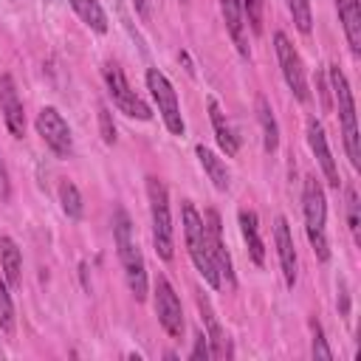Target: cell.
Returning <instances> with one entry per match:
<instances>
[{
  "mask_svg": "<svg viewBox=\"0 0 361 361\" xmlns=\"http://www.w3.org/2000/svg\"><path fill=\"white\" fill-rule=\"evenodd\" d=\"M113 240H116V251H118V259L124 268L127 288L135 296V302H144L147 299V265H144L138 240L133 234L130 214L124 209H116V214H113Z\"/></svg>",
  "mask_w": 361,
  "mask_h": 361,
  "instance_id": "cell-1",
  "label": "cell"
},
{
  "mask_svg": "<svg viewBox=\"0 0 361 361\" xmlns=\"http://www.w3.org/2000/svg\"><path fill=\"white\" fill-rule=\"evenodd\" d=\"M180 220H183V240H186V248H189V257L195 262V268L200 271V276L212 285V288H220V274H217V265L212 259V251H209V240H206V226H203V217L197 214V209L183 200L180 206Z\"/></svg>",
  "mask_w": 361,
  "mask_h": 361,
  "instance_id": "cell-2",
  "label": "cell"
},
{
  "mask_svg": "<svg viewBox=\"0 0 361 361\" xmlns=\"http://www.w3.org/2000/svg\"><path fill=\"white\" fill-rule=\"evenodd\" d=\"M302 212H305V231H307V240L313 245V254L322 262H327L330 259V243L324 234L327 203H324V189L313 175H307L305 186H302Z\"/></svg>",
  "mask_w": 361,
  "mask_h": 361,
  "instance_id": "cell-3",
  "label": "cell"
},
{
  "mask_svg": "<svg viewBox=\"0 0 361 361\" xmlns=\"http://www.w3.org/2000/svg\"><path fill=\"white\" fill-rule=\"evenodd\" d=\"M330 87H333L330 93H333L336 107H338V124H341L347 158H350L353 169H358L361 166V147H358V127H355V99H353L350 82L338 65H330Z\"/></svg>",
  "mask_w": 361,
  "mask_h": 361,
  "instance_id": "cell-4",
  "label": "cell"
},
{
  "mask_svg": "<svg viewBox=\"0 0 361 361\" xmlns=\"http://www.w3.org/2000/svg\"><path fill=\"white\" fill-rule=\"evenodd\" d=\"M147 197H149V217H152V243L161 259H172V214H169V195L158 178H147Z\"/></svg>",
  "mask_w": 361,
  "mask_h": 361,
  "instance_id": "cell-5",
  "label": "cell"
},
{
  "mask_svg": "<svg viewBox=\"0 0 361 361\" xmlns=\"http://www.w3.org/2000/svg\"><path fill=\"white\" fill-rule=\"evenodd\" d=\"M102 73H104V85H107V93H110L113 104H116L124 116H130V118H141V121H149V118H152V110H149L147 102L130 87L124 71H121L116 62H107Z\"/></svg>",
  "mask_w": 361,
  "mask_h": 361,
  "instance_id": "cell-6",
  "label": "cell"
},
{
  "mask_svg": "<svg viewBox=\"0 0 361 361\" xmlns=\"http://www.w3.org/2000/svg\"><path fill=\"white\" fill-rule=\"evenodd\" d=\"M147 87L158 104V113L166 124V130L172 135H183V118H180V104H178V93L172 87V82L158 71V68H149L147 71Z\"/></svg>",
  "mask_w": 361,
  "mask_h": 361,
  "instance_id": "cell-7",
  "label": "cell"
},
{
  "mask_svg": "<svg viewBox=\"0 0 361 361\" xmlns=\"http://www.w3.org/2000/svg\"><path fill=\"white\" fill-rule=\"evenodd\" d=\"M37 133L42 135L45 147L56 155V158H71L73 152V138H71V127L62 118V113L56 107H42L37 113Z\"/></svg>",
  "mask_w": 361,
  "mask_h": 361,
  "instance_id": "cell-8",
  "label": "cell"
},
{
  "mask_svg": "<svg viewBox=\"0 0 361 361\" xmlns=\"http://www.w3.org/2000/svg\"><path fill=\"white\" fill-rule=\"evenodd\" d=\"M274 48H276V59H279V68H282V76H285L288 87L293 90V96L299 102H307L310 93H307V79H305V65H302L299 51L290 45V39L282 31L274 34Z\"/></svg>",
  "mask_w": 361,
  "mask_h": 361,
  "instance_id": "cell-9",
  "label": "cell"
},
{
  "mask_svg": "<svg viewBox=\"0 0 361 361\" xmlns=\"http://www.w3.org/2000/svg\"><path fill=\"white\" fill-rule=\"evenodd\" d=\"M155 316H158V324L166 330V336L172 338L183 336V307L166 276L155 279Z\"/></svg>",
  "mask_w": 361,
  "mask_h": 361,
  "instance_id": "cell-10",
  "label": "cell"
},
{
  "mask_svg": "<svg viewBox=\"0 0 361 361\" xmlns=\"http://www.w3.org/2000/svg\"><path fill=\"white\" fill-rule=\"evenodd\" d=\"M203 226H206V240H209V251H212V259L217 265V274H220V282L226 279L228 285H234V268H231V257L226 251V243H223V226H220V214L214 209L206 212L203 217Z\"/></svg>",
  "mask_w": 361,
  "mask_h": 361,
  "instance_id": "cell-11",
  "label": "cell"
},
{
  "mask_svg": "<svg viewBox=\"0 0 361 361\" xmlns=\"http://www.w3.org/2000/svg\"><path fill=\"white\" fill-rule=\"evenodd\" d=\"M307 144H310V149H313V155H316V161H319V166H322L327 183H330L333 189H338V186H341L338 166H336V158H333V152H330V144H327V135H324V127H322L319 118H307Z\"/></svg>",
  "mask_w": 361,
  "mask_h": 361,
  "instance_id": "cell-12",
  "label": "cell"
},
{
  "mask_svg": "<svg viewBox=\"0 0 361 361\" xmlns=\"http://www.w3.org/2000/svg\"><path fill=\"white\" fill-rule=\"evenodd\" d=\"M0 113H3L8 133L14 138H23L25 135V113H23V102L17 96V85L8 73L0 79Z\"/></svg>",
  "mask_w": 361,
  "mask_h": 361,
  "instance_id": "cell-13",
  "label": "cell"
},
{
  "mask_svg": "<svg viewBox=\"0 0 361 361\" xmlns=\"http://www.w3.org/2000/svg\"><path fill=\"white\" fill-rule=\"evenodd\" d=\"M274 243H276V254H279V268H282V276H285V285L293 288L296 285V245H293V234H290V226L285 217H276L274 223Z\"/></svg>",
  "mask_w": 361,
  "mask_h": 361,
  "instance_id": "cell-14",
  "label": "cell"
},
{
  "mask_svg": "<svg viewBox=\"0 0 361 361\" xmlns=\"http://www.w3.org/2000/svg\"><path fill=\"white\" fill-rule=\"evenodd\" d=\"M195 299H197V307H200V316H203V324H206V338L212 344V358H228L231 355V347H228V338H226V333H223V327H220V322H217L209 299L200 290H197Z\"/></svg>",
  "mask_w": 361,
  "mask_h": 361,
  "instance_id": "cell-15",
  "label": "cell"
},
{
  "mask_svg": "<svg viewBox=\"0 0 361 361\" xmlns=\"http://www.w3.org/2000/svg\"><path fill=\"white\" fill-rule=\"evenodd\" d=\"M336 11H338V23L344 28L347 45L358 56L361 54V6H358V0H336Z\"/></svg>",
  "mask_w": 361,
  "mask_h": 361,
  "instance_id": "cell-16",
  "label": "cell"
},
{
  "mask_svg": "<svg viewBox=\"0 0 361 361\" xmlns=\"http://www.w3.org/2000/svg\"><path fill=\"white\" fill-rule=\"evenodd\" d=\"M220 14L228 28V37L234 39L240 56H248V39H245V17L240 8V0H220Z\"/></svg>",
  "mask_w": 361,
  "mask_h": 361,
  "instance_id": "cell-17",
  "label": "cell"
},
{
  "mask_svg": "<svg viewBox=\"0 0 361 361\" xmlns=\"http://www.w3.org/2000/svg\"><path fill=\"white\" fill-rule=\"evenodd\" d=\"M240 231H243V240L248 245V254L254 259V265H262L265 262V245H262V237H259V220H257V212L251 209H240Z\"/></svg>",
  "mask_w": 361,
  "mask_h": 361,
  "instance_id": "cell-18",
  "label": "cell"
},
{
  "mask_svg": "<svg viewBox=\"0 0 361 361\" xmlns=\"http://www.w3.org/2000/svg\"><path fill=\"white\" fill-rule=\"evenodd\" d=\"M209 118H212V127H214V135H217L220 149H223L226 155H237L240 141H237V135H234V130H231L226 113L220 110V104H217L214 99H209Z\"/></svg>",
  "mask_w": 361,
  "mask_h": 361,
  "instance_id": "cell-19",
  "label": "cell"
},
{
  "mask_svg": "<svg viewBox=\"0 0 361 361\" xmlns=\"http://www.w3.org/2000/svg\"><path fill=\"white\" fill-rule=\"evenodd\" d=\"M0 265H3L6 285L20 288V279H23V254H20V248H17V243L11 237H3L0 240Z\"/></svg>",
  "mask_w": 361,
  "mask_h": 361,
  "instance_id": "cell-20",
  "label": "cell"
},
{
  "mask_svg": "<svg viewBox=\"0 0 361 361\" xmlns=\"http://www.w3.org/2000/svg\"><path fill=\"white\" fill-rule=\"evenodd\" d=\"M195 152H197V161H200L203 172H206V175H209V180L214 183V189L226 192V189H228V183H231V175H228L226 164H223V161H220L209 147H203V144H197V147H195Z\"/></svg>",
  "mask_w": 361,
  "mask_h": 361,
  "instance_id": "cell-21",
  "label": "cell"
},
{
  "mask_svg": "<svg viewBox=\"0 0 361 361\" xmlns=\"http://www.w3.org/2000/svg\"><path fill=\"white\" fill-rule=\"evenodd\" d=\"M257 118H259V127H262V147H265V152H276V147H279V127H276L274 110H271V104H268V99L262 93H257Z\"/></svg>",
  "mask_w": 361,
  "mask_h": 361,
  "instance_id": "cell-22",
  "label": "cell"
},
{
  "mask_svg": "<svg viewBox=\"0 0 361 361\" xmlns=\"http://www.w3.org/2000/svg\"><path fill=\"white\" fill-rule=\"evenodd\" d=\"M71 8L79 14V20L93 28L96 34H104L107 31V14L104 8L99 6V0H71Z\"/></svg>",
  "mask_w": 361,
  "mask_h": 361,
  "instance_id": "cell-23",
  "label": "cell"
},
{
  "mask_svg": "<svg viewBox=\"0 0 361 361\" xmlns=\"http://www.w3.org/2000/svg\"><path fill=\"white\" fill-rule=\"evenodd\" d=\"M59 203H62V212H65L71 220H79L82 212H85L82 195H79L76 183H71V180H62V183H59Z\"/></svg>",
  "mask_w": 361,
  "mask_h": 361,
  "instance_id": "cell-24",
  "label": "cell"
},
{
  "mask_svg": "<svg viewBox=\"0 0 361 361\" xmlns=\"http://www.w3.org/2000/svg\"><path fill=\"white\" fill-rule=\"evenodd\" d=\"M288 11L293 17V25L302 34H310L313 28V14H310V0H288Z\"/></svg>",
  "mask_w": 361,
  "mask_h": 361,
  "instance_id": "cell-25",
  "label": "cell"
},
{
  "mask_svg": "<svg viewBox=\"0 0 361 361\" xmlns=\"http://www.w3.org/2000/svg\"><path fill=\"white\" fill-rule=\"evenodd\" d=\"M344 197H347V226H350V234H353L355 243H361V217H358V192H355V186H347Z\"/></svg>",
  "mask_w": 361,
  "mask_h": 361,
  "instance_id": "cell-26",
  "label": "cell"
},
{
  "mask_svg": "<svg viewBox=\"0 0 361 361\" xmlns=\"http://www.w3.org/2000/svg\"><path fill=\"white\" fill-rule=\"evenodd\" d=\"M0 330L6 336L14 333V302H11V293H8L6 282H0Z\"/></svg>",
  "mask_w": 361,
  "mask_h": 361,
  "instance_id": "cell-27",
  "label": "cell"
},
{
  "mask_svg": "<svg viewBox=\"0 0 361 361\" xmlns=\"http://www.w3.org/2000/svg\"><path fill=\"white\" fill-rule=\"evenodd\" d=\"M240 8H243V17L248 20L251 31L259 34L262 31V8H265V3L262 0H240Z\"/></svg>",
  "mask_w": 361,
  "mask_h": 361,
  "instance_id": "cell-28",
  "label": "cell"
},
{
  "mask_svg": "<svg viewBox=\"0 0 361 361\" xmlns=\"http://www.w3.org/2000/svg\"><path fill=\"white\" fill-rule=\"evenodd\" d=\"M310 330H313V344H310V353H313V358H324V361H330L333 358V350L327 347V338H324V333H322V324L313 319L310 322Z\"/></svg>",
  "mask_w": 361,
  "mask_h": 361,
  "instance_id": "cell-29",
  "label": "cell"
},
{
  "mask_svg": "<svg viewBox=\"0 0 361 361\" xmlns=\"http://www.w3.org/2000/svg\"><path fill=\"white\" fill-rule=\"evenodd\" d=\"M99 130H102V141L104 144H116V127H113L110 110L104 104H99Z\"/></svg>",
  "mask_w": 361,
  "mask_h": 361,
  "instance_id": "cell-30",
  "label": "cell"
},
{
  "mask_svg": "<svg viewBox=\"0 0 361 361\" xmlns=\"http://www.w3.org/2000/svg\"><path fill=\"white\" fill-rule=\"evenodd\" d=\"M189 358H192V361H200V358L206 361V358H212V347H209L206 333H197V336H195V347H192Z\"/></svg>",
  "mask_w": 361,
  "mask_h": 361,
  "instance_id": "cell-31",
  "label": "cell"
},
{
  "mask_svg": "<svg viewBox=\"0 0 361 361\" xmlns=\"http://www.w3.org/2000/svg\"><path fill=\"white\" fill-rule=\"evenodd\" d=\"M11 197V180H8V169H6V161L0 155V200L6 203Z\"/></svg>",
  "mask_w": 361,
  "mask_h": 361,
  "instance_id": "cell-32",
  "label": "cell"
},
{
  "mask_svg": "<svg viewBox=\"0 0 361 361\" xmlns=\"http://www.w3.org/2000/svg\"><path fill=\"white\" fill-rule=\"evenodd\" d=\"M316 87H319V96H322V107L330 110L333 107V99H330V90H327V82H324V73L322 71L316 73Z\"/></svg>",
  "mask_w": 361,
  "mask_h": 361,
  "instance_id": "cell-33",
  "label": "cell"
},
{
  "mask_svg": "<svg viewBox=\"0 0 361 361\" xmlns=\"http://www.w3.org/2000/svg\"><path fill=\"white\" fill-rule=\"evenodd\" d=\"M338 296H341V316H347L350 299H347V285H344V279H338Z\"/></svg>",
  "mask_w": 361,
  "mask_h": 361,
  "instance_id": "cell-34",
  "label": "cell"
},
{
  "mask_svg": "<svg viewBox=\"0 0 361 361\" xmlns=\"http://www.w3.org/2000/svg\"><path fill=\"white\" fill-rule=\"evenodd\" d=\"M133 6H135V11H138L141 17H147V11H149V0H133Z\"/></svg>",
  "mask_w": 361,
  "mask_h": 361,
  "instance_id": "cell-35",
  "label": "cell"
},
{
  "mask_svg": "<svg viewBox=\"0 0 361 361\" xmlns=\"http://www.w3.org/2000/svg\"><path fill=\"white\" fill-rule=\"evenodd\" d=\"M180 3H189V0H180Z\"/></svg>",
  "mask_w": 361,
  "mask_h": 361,
  "instance_id": "cell-36",
  "label": "cell"
}]
</instances>
